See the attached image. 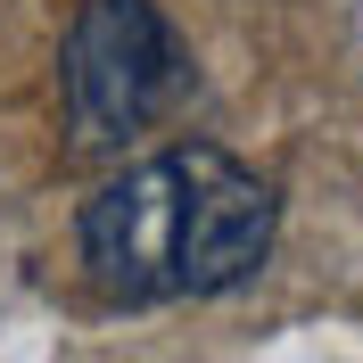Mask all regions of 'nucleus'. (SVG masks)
Wrapping results in <instances>:
<instances>
[{
    "instance_id": "obj_1",
    "label": "nucleus",
    "mask_w": 363,
    "mask_h": 363,
    "mask_svg": "<svg viewBox=\"0 0 363 363\" xmlns=\"http://www.w3.org/2000/svg\"><path fill=\"white\" fill-rule=\"evenodd\" d=\"M182 91V42L157 0H74L58 42V99L67 140L83 157H108L140 140Z\"/></svg>"
},
{
    "instance_id": "obj_2",
    "label": "nucleus",
    "mask_w": 363,
    "mask_h": 363,
    "mask_svg": "<svg viewBox=\"0 0 363 363\" xmlns=\"http://www.w3.org/2000/svg\"><path fill=\"white\" fill-rule=\"evenodd\" d=\"M190 206H199V140L124 165L74 223L91 289L116 306L190 297Z\"/></svg>"
}]
</instances>
